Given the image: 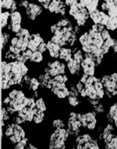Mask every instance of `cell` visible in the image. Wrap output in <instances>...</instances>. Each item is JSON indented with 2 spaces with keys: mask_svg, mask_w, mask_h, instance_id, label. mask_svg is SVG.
<instances>
[{
  "mask_svg": "<svg viewBox=\"0 0 117 149\" xmlns=\"http://www.w3.org/2000/svg\"><path fill=\"white\" fill-rule=\"evenodd\" d=\"M7 95L10 97L11 101L6 108L11 116H14L28 104L29 97L26 96L24 90L20 87L11 88Z\"/></svg>",
  "mask_w": 117,
  "mask_h": 149,
  "instance_id": "6da1fadb",
  "label": "cell"
},
{
  "mask_svg": "<svg viewBox=\"0 0 117 149\" xmlns=\"http://www.w3.org/2000/svg\"><path fill=\"white\" fill-rule=\"evenodd\" d=\"M71 139L69 131L66 127L55 129L50 133L47 139V146L51 149H65Z\"/></svg>",
  "mask_w": 117,
  "mask_h": 149,
  "instance_id": "7a4b0ae2",
  "label": "cell"
},
{
  "mask_svg": "<svg viewBox=\"0 0 117 149\" xmlns=\"http://www.w3.org/2000/svg\"><path fill=\"white\" fill-rule=\"evenodd\" d=\"M72 148L77 149H99L102 147L101 142L98 141L95 135L93 136L91 132L84 130L81 134L73 139Z\"/></svg>",
  "mask_w": 117,
  "mask_h": 149,
  "instance_id": "3957f363",
  "label": "cell"
},
{
  "mask_svg": "<svg viewBox=\"0 0 117 149\" xmlns=\"http://www.w3.org/2000/svg\"><path fill=\"white\" fill-rule=\"evenodd\" d=\"M81 111L71 110L68 112L66 118V128L70 133L71 139L76 136L84 131L81 121Z\"/></svg>",
  "mask_w": 117,
  "mask_h": 149,
  "instance_id": "277c9868",
  "label": "cell"
},
{
  "mask_svg": "<svg viewBox=\"0 0 117 149\" xmlns=\"http://www.w3.org/2000/svg\"><path fill=\"white\" fill-rule=\"evenodd\" d=\"M99 116L92 109L81 112V121L84 130L88 132H95L100 124Z\"/></svg>",
  "mask_w": 117,
  "mask_h": 149,
  "instance_id": "5b68a950",
  "label": "cell"
},
{
  "mask_svg": "<svg viewBox=\"0 0 117 149\" xmlns=\"http://www.w3.org/2000/svg\"><path fill=\"white\" fill-rule=\"evenodd\" d=\"M50 92L57 100H65L70 95V89L68 84L58 83L53 80L52 78V87L50 89Z\"/></svg>",
  "mask_w": 117,
  "mask_h": 149,
  "instance_id": "8992f818",
  "label": "cell"
},
{
  "mask_svg": "<svg viewBox=\"0 0 117 149\" xmlns=\"http://www.w3.org/2000/svg\"><path fill=\"white\" fill-rule=\"evenodd\" d=\"M46 65L49 68V74L52 77H54L60 74H68L66 63L59 58L49 60L46 63Z\"/></svg>",
  "mask_w": 117,
  "mask_h": 149,
  "instance_id": "52a82bcc",
  "label": "cell"
},
{
  "mask_svg": "<svg viewBox=\"0 0 117 149\" xmlns=\"http://www.w3.org/2000/svg\"><path fill=\"white\" fill-rule=\"evenodd\" d=\"M23 16L19 11H15L11 12L10 20L7 26V31L13 34H17L22 27Z\"/></svg>",
  "mask_w": 117,
  "mask_h": 149,
  "instance_id": "ba28073f",
  "label": "cell"
},
{
  "mask_svg": "<svg viewBox=\"0 0 117 149\" xmlns=\"http://www.w3.org/2000/svg\"><path fill=\"white\" fill-rule=\"evenodd\" d=\"M72 19L74 21L77 26H78L81 28H85L86 26V24L90 20L89 19V12L88 11L86 8H82L80 6L75 14L72 16Z\"/></svg>",
  "mask_w": 117,
  "mask_h": 149,
  "instance_id": "9c48e42d",
  "label": "cell"
},
{
  "mask_svg": "<svg viewBox=\"0 0 117 149\" xmlns=\"http://www.w3.org/2000/svg\"><path fill=\"white\" fill-rule=\"evenodd\" d=\"M43 8L41 5L37 4L35 2H30L29 6L25 8V13L30 21H35L37 18L41 15L43 12Z\"/></svg>",
  "mask_w": 117,
  "mask_h": 149,
  "instance_id": "30bf717a",
  "label": "cell"
},
{
  "mask_svg": "<svg viewBox=\"0 0 117 149\" xmlns=\"http://www.w3.org/2000/svg\"><path fill=\"white\" fill-rule=\"evenodd\" d=\"M47 11L50 14L65 17L67 13V6L63 0H51Z\"/></svg>",
  "mask_w": 117,
  "mask_h": 149,
  "instance_id": "8fae6325",
  "label": "cell"
},
{
  "mask_svg": "<svg viewBox=\"0 0 117 149\" xmlns=\"http://www.w3.org/2000/svg\"><path fill=\"white\" fill-rule=\"evenodd\" d=\"M89 19L92 23L103 25L105 26L108 23L110 17L107 12L102 11L98 8L95 11L89 12Z\"/></svg>",
  "mask_w": 117,
  "mask_h": 149,
  "instance_id": "7c38bea8",
  "label": "cell"
},
{
  "mask_svg": "<svg viewBox=\"0 0 117 149\" xmlns=\"http://www.w3.org/2000/svg\"><path fill=\"white\" fill-rule=\"evenodd\" d=\"M97 65L94 59L90 57L85 56L83 61H81V68H82L83 74H85L88 76L96 75Z\"/></svg>",
  "mask_w": 117,
  "mask_h": 149,
  "instance_id": "4fadbf2b",
  "label": "cell"
},
{
  "mask_svg": "<svg viewBox=\"0 0 117 149\" xmlns=\"http://www.w3.org/2000/svg\"><path fill=\"white\" fill-rule=\"evenodd\" d=\"M67 73L70 75L71 77L73 79H78L83 74L82 68H81V63L76 61L73 58L66 63Z\"/></svg>",
  "mask_w": 117,
  "mask_h": 149,
  "instance_id": "5bb4252c",
  "label": "cell"
},
{
  "mask_svg": "<svg viewBox=\"0 0 117 149\" xmlns=\"http://www.w3.org/2000/svg\"><path fill=\"white\" fill-rule=\"evenodd\" d=\"M26 136H26V131L25 130V128L23 127V125L16 124L15 126H14L13 135L9 137L8 139H7V141L11 145L14 146Z\"/></svg>",
  "mask_w": 117,
  "mask_h": 149,
  "instance_id": "9a60e30c",
  "label": "cell"
},
{
  "mask_svg": "<svg viewBox=\"0 0 117 149\" xmlns=\"http://www.w3.org/2000/svg\"><path fill=\"white\" fill-rule=\"evenodd\" d=\"M47 53L49 57L52 59H57L60 57V50L62 47L60 44H56L51 40H47Z\"/></svg>",
  "mask_w": 117,
  "mask_h": 149,
  "instance_id": "2e32d148",
  "label": "cell"
},
{
  "mask_svg": "<svg viewBox=\"0 0 117 149\" xmlns=\"http://www.w3.org/2000/svg\"><path fill=\"white\" fill-rule=\"evenodd\" d=\"M29 40V38L18 37V36L14 35L11 38L10 44L15 46L20 49L21 52H23L28 49Z\"/></svg>",
  "mask_w": 117,
  "mask_h": 149,
  "instance_id": "e0dca14e",
  "label": "cell"
},
{
  "mask_svg": "<svg viewBox=\"0 0 117 149\" xmlns=\"http://www.w3.org/2000/svg\"><path fill=\"white\" fill-rule=\"evenodd\" d=\"M37 110V108H31L29 107H25L23 109L18 112L20 116L23 118L27 124H31L33 121V118Z\"/></svg>",
  "mask_w": 117,
  "mask_h": 149,
  "instance_id": "ac0fdd59",
  "label": "cell"
},
{
  "mask_svg": "<svg viewBox=\"0 0 117 149\" xmlns=\"http://www.w3.org/2000/svg\"><path fill=\"white\" fill-rule=\"evenodd\" d=\"M72 58H73V51H72V48L69 47H62L60 53L59 59L64 61L65 63H67V62L70 61Z\"/></svg>",
  "mask_w": 117,
  "mask_h": 149,
  "instance_id": "d6986e66",
  "label": "cell"
},
{
  "mask_svg": "<svg viewBox=\"0 0 117 149\" xmlns=\"http://www.w3.org/2000/svg\"><path fill=\"white\" fill-rule=\"evenodd\" d=\"M65 102L68 107L75 109V108H78L80 106H81V104H83V99L81 97L70 95L67 97Z\"/></svg>",
  "mask_w": 117,
  "mask_h": 149,
  "instance_id": "ffe728a7",
  "label": "cell"
},
{
  "mask_svg": "<svg viewBox=\"0 0 117 149\" xmlns=\"http://www.w3.org/2000/svg\"><path fill=\"white\" fill-rule=\"evenodd\" d=\"M41 89V88L40 81L39 80L37 76H32L31 79L29 81V83L28 85V87L26 88V91H28L29 93H32L34 91H39Z\"/></svg>",
  "mask_w": 117,
  "mask_h": 149,
  "instance_id": "44dd1931",
  "label": "cell"
},
{
  "mask_svg": "<svg viewBox=\"0 0 117 149\" xmlns=\"http://www.w3.org/2000/svg\"><path fill=\"white\" fill-rule=\"evenodd\" d=\"M107 108H108V106L104 102V100H101L98 104L92 107V109L96 112L100 118L103 117L106 114V112L107 111Z\"/></svg>",
  "mask_w": 117,
  "mask_h": 149,
  "instance_id": "7402d4cb",
  "label": "cell"
},
{
  "mask_svg": "<svg viewBox=\"0 0 117 149\" xmlns=\"http://www.w3.org/2000/svg\"><path fill=\"white\" fill-rule=\"evenodd\" d=\"M44 61V53H41L39 51H35L32 53L31 58H30L29 62L32 64H35V65H40L43 63Z\"/></svg>",
  "mask_w": 117,
  "mask_h": 149,
  "instance_id": "603a6c76",
  "label": "cell"
},
{
  "mask_svg": "<svg viewBox=\"0 0 117 149\" xmlns=\"http://www.w3.org/2000/svg\"><path fill=\"white\" fill-rule=\"evenodd\" d=\"M50 127L52 130L58 128L66 127V119H64L61 117H56L53 118L50 122Z\"/></svg>",
  "mask_w": 117,
  "mask_h": 149,
  "instance_id": "cb8c5ba5",
  "label": "cell"
},
{
  "mask_svg": "<svg viewBox=\"0 0 117 149\" xmlns=\"http://www.w3.org/2000/svg\"><path fill=\"white\" fill-rule=\"evenodd\" d=\"M46 116H47V115H46L45 112H43V111H41L37 109L36 112L35 113V116H34L32 123L35 125H42L44 122V121H45Z\"/></svg>",
  "mask_w": 117,
  "mask_h": 149,
  "instance_id": "d4e9b609",
  "label": "cell"
},
{
  "mask_svg": "<svg viewBox=\"0 0 117 149\" xmlns=\"http://www.w3.org/2000/svg\"><path fill=\"white\" fill-rule=\"evenodd\" d=\"M11 38V35L8 31H3L1 35V48L2 51H5L7 49L8 44L10 43Z\"/></svg>",
  "mask_w": 117,
  "mask_h": 149,
  "instance_id": "484cf974",
  "label": "cell"
},
{
  "mask_svg": "<svg viewBox=\"0 0 117 149\" xmlns=\"http://www.w3.org/2000/svg\"><path fill=\"white\" fill-rule=\"evenodd\" d=\"M35 104H36V108L38 109H39V110L43 111V112H47V111L48 110L47 103L43 96H40L38 98H36Z\"/></svg>",
  "mask_w": 117,
  "mask_h": 149,
  "instance_id": "4316f807",
  "label": "cell"
},
{
  "mask_svg": "<svg viewBox=\"0 0 117 149\" xmlns=\"http://www.w3.org/2000/svg\"><path fill=\"white\" fill-rule=\"evenodd\" d=\"M100 2H101V0H86V8L87 9L89 12L95 11L98 9Z\"/></svg>",
  "mask_w": 117,
  "mask_h": 149,
  "instance_id": "83f0119b",
  "label": "cell"
},
{
  "mask_svg": "<svg viewBox=\"0 0 117 149\" xmlns=\"http://www.w3.org/2000/svg\"><path fill=\"white\" fill-rule=\"evenodd\" d=\"M11 16V11H2L1 14V26L2 29L7 28L8 25L9 23Z\"/></svg>",
  "mask_w": 117,
  "mask_h": 149,
  "instance_id": "f1b7e54d",
  "label": "cell"
},
{
  "mask_svg": "<svg viewBox=\"0 0 117 149\" xmlns=\"http://www.w3.org/2000/svg\"><path fill=\"white\" fill-rule=\"evenodd\" d=\"M105 28L110 32H114L117 30V17H110L108 23L105 26Z\"/></svg>",
  "mask_w": 117,
  "mask_h": 149,
  "instance_id": "f546056e",
  "label": "cell"
},
{
  "mask_svg": "<svg viewBox=\"0 0 117 149\" xmlns=\"http://www.w3.org/2000/svg\"><path fill=\"white\" fill-rule=\"evenodd\" d=\"M53 80L58 82V83H65V84H68L69 82L71 81V77L68 75V74H60V75H57L54 77H53Z\"/></svg>",
  "mask_w": 117,
  "mask_h": 149,
  "instance_id": "4dcf8cb0",
  "label": "cell"
},
{
  "mask_svg": "<svg viewBox=\"0 0 117 149\" xmlns=\"http://www.w3.org/2000/svg\"><path fill=\"white\" fill-rule=\"evenodd\" d=\"M17 56H18V55L14 54L13 53H11L8 48L7 49H5V51H3L4 60H6V61H15V60L17 59Z\"/></svg>",
  "mask_w": 117,
  "mask_h": 149,
  "instance_id": "1f68e13d",
  "label": "cell"
},
{
  "mask_svg": "<svg viewBox=\"0 0 117 149\" xmlns=\"http://www.w3.org/2000/svg\"><path fill=\"white\" fill-rule=\"evenodd\" d=\"M29 138L28 136H26L23 138L21 141H20L18 143L14 146V148L15 149H26V146L28 145L29 142Z\"/></svg>",
  "mask_w": 117,
  "mask_h": 149,
  "instance_id": "d6a6232c",
  "label": "cell"
},
{
  "mask_svg": "<svg viewBox=\"0 0 117 149\" xmlns=\"http://www.w3.org/2000/svg\"><path fill=\"white\" fill-rule=\"evenodd\" d=\"M11 118L12 116L8 112L7 110V108L5 106H2V120L5 121V122L8 123L10 121H11Z\"/></svg>",
  "mask_w": 117,
  "mask_h": 149,
  "instance_id": "836d02e7",
  "label": "cell"
},
{
  "mask_svg": "<svg viewBox=\"0 0 117 149\" xmlns=\"http://www.w3.org/2000/svg\"><path fill=\"white\" fill-rule=\"evenodd\" d=\"M103 148L107 149H117V134L113 137L108 143L104 145Z\"/></svg>",
  "mask_w": 117,
  "mask_h": 149,
  "instance_id": "e575fe53",
  "label": "cell"
},
{
  "mask_svg": "<svg viewBox=\"0 0 117 149\" xmlns=\"http://www.w3.org/2000/svg\"><path fill=\"white\" fill-rule=\"evenodd\" d=\"M11 121L14 122L15 124H18V125H24L26 123V121L23 119V118L20 116L18 114V112L14 114V116H12V118H11Z\"/></svg>",
  "mask_w": 117,
  "mask_h": 149,
  "instance_id": "d590c367",
  "label": "cell"
},
{
  "mask_svg": "<svg viewBox=\"0 0 117 149\" xmlns=\"http://www.w3.org/2000/svg\"><path fill=\"white\" fill-rule=\"evenodd\" d=\"M14 0H1V6L2 8L6 11H10L11 8L14 3Z\"/></svg>",
  "mask_w": 117,
  "mask_h": 149,
  "instance_id": "8d00e7d4",
  "label": "cell"
},
{
  "mask_svg": "<svg viewBox=\"0 0 117 149\" xmlns=\"http://www.w3.org/2000/svg\"><path fill=\"white\" fill-rule=\"evenodd\" d=\"M31 32H30L29 29H28L27 28H22L19 32L17 34H15L14 35L18 36V37H26V38H30V35H31Z\"/></svg>",
  "mask_w": 117,
  "mask_h": 149,
  "instance_id": "74e56055",
  "label": "cell"
},
{
  "mask_svg": "<svg viewBox=\"0 0 117 149\" xmlns=\"http://www.w3.org/2000/svg\"><path fill=\"white\" fill-rule=\"evenodd\" d=\"M39 46V44H38L36 41H35V40H32V39L29 38V44H28V49H31L32 51L35 52V51L38 50Z\"/></svg>",
  "mask_w": 117,
  "mask_h": 149,
  "instance_id": "f35d334b",
  "label": "cell"
},
{
  "mask_svg": "<svg viewBox=\"0 0 117 149\" xmlns=\"http://www.w3.org/2000/svg\"><path fill=\"white\" fill-rule=\"evenodd\" d=\"M32 53H33V51H32L31 49H27L26 50L22 52V55H23V58H24V60L26 63L29 62V61L32 55Z\"/></svg>",
  "mask_w": 117,
  "mask_h": 149,
  "instance_id": "ab89813d",
  "label": "cell"
},
{
  "mask_svg": "<svg viewBox=\"0 0 117 149\" xmlns=\"http://www.w3.org/2000/svg\"><path fill=\"white\" fill-rule=\"evenodd\" d=\"M107 14L109 15L110 17H117V5H114L111 8H110L107 11Z\"/></svg>",
  "mask_w": 117,
  "mask_h": 149,
  "instance_id": "60d3db41",
  "label": "cell"
},
{
  "mask_svg": "<svg viewBox=\"0 0 117 149\" xmlns=\"http://www.w3.org/2000/svg\"><path fill=\"white\" fill-rule=\"evenodd\" d=\"M101 35H102V38H104V40H106V39L112 37V32H110L109 30H107V29L104 28L102 32H101Z\"/></svg>",
  "mask_w": 117,
  "mask_h": 149,
  "instance_id": "b9f144b4",
  "label": "cell"
},
{
  "mask_svg": "<svg viewBox=\"0 0 117 149\" xmlns=\"http://www.w3.org/2000/svg\"><path fill=\"white\" fill-rule=\"evenodd\" d=\"M8 49H9V50L11 52V53H13L14 54H16V55H18L20 54V53H21L22 52H21L20 49H19V48H18L17 47H15V46H13V45H8Z\"/></svg>",
  "mask_w": 117,
  "mask_h": 149,
  "instance_id": "7bdbcfd3",
  "label": "cell"
},
{
  "mask_svg": "<svg viewBox=\"0 0 117 149\" xmlns=\"http://www.w3.org/2000/svg\"><path fill=\"white\" fill-rule=\"evenodd\" d=\"M38 51L41 52L42 53H46L47 51V40L44 41V42L41 43V44H39V47H38Z\"/></svg>",
  "mask_w": 117,
  "mask_h": 149,
  "instance_id": "ee69618b",
  "label": "cell"
},
{
  "mask_svg": "<svg viewBox=\"0 0 117 149\" xmlns=\"http://www.w3.org/2000/svg\"><path fill=\"white\" fill-rule=\"evenodd\" d=\"M29 2H30L29 0H20L19 3H18V6H19L20 8H21L25 9L29 6Z\"/></svg>",
  "mask_w": 117,
  "mask_h": 149,
  "instance_id": "f6af8a7d",
  "label": "cell"
},
{
  "mask_svg": "<svg viewBox=\"0 0 117 149\" xmlns=\"http://www.w3.org/2000/svg\"><path fill=\"white\" fill-rule=\"evenodd\" d=\"M39 148V146H36V144L35 143V142H32V141H29L28 143V145H27V146H26V149H38Z\"/></svg>",
  "mask_w": 117,
  "mask_h": 149,
  "instance_id": "bcb514c9",
  "label": "cell"
},
{
  "mask_svg": "<svg viewBox=\"0 0 117 149\" xmlns=\"http://www.w3.org/2000/svg\"><path fill=\"white\" fill-rule=\"evenodd\" d=\"M64 2H65L67 7H70V6H71L72 5H73V4L79 2V0H64Z\"/></svg>",
  "mask_w": 117,
  "mask_h": 149,
  "instance_id": "7dc6e473",
  "label": "cell"
},
{
  "mask_svg": "<svg viewBox=\"0 0 117 149\" xmlns=\"http://www.w3.org/2000/svg\"><path fill=\"white\" fill-rule=\"evenodd\" d=\"M18 3L17 2V1L16 0H14V3H13L12 6H11V8L10 11L11 12H13V11H18Z\"/></svg>",
  "mask_w": 117,
  "mask_h": 149,
  "instance_id": "c3c4849f",
  "label": "cell"
},
{
  "mask_svg": "<svg viewBox=\"0 0 117 149\" xmlns=\"http://www.w3.org/2000/svg\"><path fill=\"white\" fill-rule=\"evenodd\" d=\"M86 0H79V6L82 8H86Z\"/></svg>",
  "mask_w": 117,
  "mask_h": 149,
  "instance_id": "681fc988",
  "label": "cell"
},
{
  "mask_svg": "<svg viewBox=\"0 0 117 149\" xmlns=\"http://www.w3.org/2000/svg\"><path fill=\"white\" fill-rule=\"evenodd\" d=\"M114 1H115V3L117 5V0H114Z\"/></svg>",
  "mask_w": 117,
  "mask_h": 149,
  "instance_id": "f907efd6",
  "label": "cell"
},
{
  "mask_svg": "<svg viewBox=\"0 0 117 149\" xmlns=\"http://www.w3.org/2000/svg\"><path fill=\"white\" fill-rule=\"evenodd\" d=\"M116 69H117V63H116Z\"/></svg>",
  "mask_w": 117,
  "mask_h": 149,
  "instance_id": "816d5d0a",
  "label": "cell"
}]
</instances>
